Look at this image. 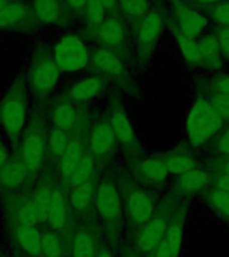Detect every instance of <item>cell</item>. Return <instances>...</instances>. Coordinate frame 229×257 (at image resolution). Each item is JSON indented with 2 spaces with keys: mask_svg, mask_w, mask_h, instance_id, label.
I'll list each match as a JSON object with an SVG mask.
<instances>
[{
  "mask_svg": "<svg viewBox=\"0 0 229 257\" xmlns=\"http://www.w3.org/2000/svg\"><path fill=\"white\" fill-rule=\"evenodd\" d=\"M95 212L111 244H117L124 226V210L120 190L110 176L96 182Z\"/></svg>",
  "mask_w": 229,
  "mask_h": 257,
  "instance_id": "1",
  "label": "cell"
},
{
  "mask_svg": "<svg viewBox=\"0 0 229 257\" xmlns=\"http://www.w3.org/2000/svg\"><path fill=\"white\" fill-rule=\"evenodd\" d=\"M27 116V87L23 78H16L0 100V123L11 140L18 146L23 133Z\"/></svg>",
  "mask_w": 229,
  "mask_h": 257,
  "instance_id": "2",
  "label": "cell"
},
{
  "mask_svg": "<svg viewBox=\"0 0 229 257\" xmlns=\"http://www.w3.org/2000/svg\"><path fill=\"white\" fill-rule=\"evenodd\" d=\"M224 123V118L208 99L198 98L193 103L186 119V134L194 148H200L216 134Z\"/></svg>",
  "mask_w": 229,
  "mask_h": 257,
  "instance_id": "3",
  "label": "cell"
},
{
  "mask_svg": "<svg viewBox=\"0 0 229 257\" xmlns=\"http://www.w3.org/2000/svg\"><path fill=\"white\" fill-rule=\"evenodd\" d=\"M59 68L46 44L34 48L28 70V86L38 98L51 94L59 79Z\"/></svg>",
  "mask_w": 229,
  "mask_h": 257,
  "instance_id": "4",
  "label": "cell"
},
{
  "mask_svg": "<svg viewBox=\"0 0 229 257\" xmlns=\"http://www.w3.org/2000/svg\"><path fill=\"white\" fill-rule=\"evenodd\" d=\"M47 130L44 120L35 116L22 133L18 154L31 174L39 173L43 168L47 149Z\"/></svg>",
  "mask_w": 229,
  "mask_h": 257,
  "instance_id": "5",
  "label": "cell"
},
{
  "mask_svg": "<svg viewBox=\"0 0 229 257\" xmlns=\"http://www.w3.org/2000/svg\"><path fill=\"white\" fill-rule=\"evenodd\" d=\"M52 56L60 72H76L87 67L90 52L87 46L78 35L67 34L56 44Z\"/></svg>",
  "mask_w": 229,
  "mask_h": 257,
  "instance_id": "6",
  "label": "cell"
},
{
  "mask_svg": "<svg viewBox=\"0 0 229 257\" xmlns=\"http://www.w3.org/2000/svg\"><path fill=\"white\" fill-rule=\"evenodd\" d=\"M126 226L132 234L144 226L156 212V202L149 193L142 189L132 188L125 192L124 198Z\"/></svg>",
  "mask_w": 229,
  "mask_h": 257,
  "instance_id": "7",
  "label": "cell"
},
{
  "mask_svg": "<svg viewBox=\"0 0 229 257\" xmlns=\"http://www.w3.org/2000/svg\"><path fill=\"white\" fill-rule=\"evenodd\" d=\"M102 245V230L96 222L88 220L74 225L70 257H96Z\"/></svg>",
  "mask_w": 229,
  "mask_h": 257,
  "instance_id": "8",
  "label": "cell"
},
{
  "mask_svg": "<svg viewBox=\"0 0 229 257\" xmlns=\"http://www.w3.org/2000/svg\"><path fill=\"white\" fill-rule=\"evenodd\" d=\"M38 26L28 0H11L0 10V31H31Z\"/></svg>",
  "mask_w": 229,
  "mask_h": 257,
  "instance_id": "9",
  "label": "cell"
},
{
  "mask_svg": "<svg viewBox=\"0 0 229 257\" xmlns=\"http://www.w3.org/2000/svg\"><path fill=\"white\" fill-rule=\"evenodd\" d=\"M169 221L170 218L165 213L154 212L152 218L134 234V245L137 250L149 257L152 256L161 241L165 238Z\"/></svg>",
  "mask_w": 229,
  "mask_h": 257,
  "instance_id": "10",
  "label": "cell"
},
{
  "mask_svg": "<svg viewBox=\"0 0 229 257\" xmlns=\"http://www.w3.org/2000/svg\"><path fill=\"white\" fill-rule=\"evenodd\" d=\"M6 216L12 226L34 225L42 226L43 214L32 196H18L6 202Z\"/></svg>",
  "mask_w": 229,
  "mask_h": 257,
  "instance_id": "11",
  "label": "cell"
},
{
  "mask_svg": "<svg viewBox=\"0 0 229 257\" xmlns=\"http://www.w3.org/2000/svg\"><path fill=\"white\" fill-rule=\"evenodd\" d=\"M95 188L94 178L67 190V201L74 218L88 221L94 218L95 212Z\"/></svg>",
  "mask_w": 229,
  "mask_h": 257,
  "instance_id": "12",
  "label": "cell"
},
{
  "mask_svg": "<svg viewBox=\"0 0 229 257\" xmlns=\"http://www.w3.org/2000/svg\"><path fill=\"white\" fill-rule=\"evenodd\" d=\"M118 141L108 118H102L96 122L88 134V150L96 162L107 161L116 152Z\"/></svg>",
  "mask_w": 229,
  "mask_h": 257,
  "instance_id": "13",
  "label": "cell"
},
{
  "mask_svg": "<svg viewBox=\"0 0 229 257\" xmlns=\"http://www.w3.org/2000/svg\"><path fill=\"white\" fill-rule=\"evenodd\" d=\"M28 3L38 24L64 26L71 16L63 0H28Z\"/></svg>",
  "mask_w": 229,
  "mask_h": 257,
  "instance_id": "14",
  "label": "cell"
},
{
  "mask_svg": "<svg viewBox=\"0 0 229 257\" xmlns=\"http://www.w3.org/2000/svg\"><path fill=\"white\" fill-rule=\"evenodd\" d=\"M162 26H164L162 16L156 11H149L140 20L137 30V44L141 55L148 56L152 54L162 32Z\"/></svg>",
  "mask_w": 229,
  "mask_h": 257,
  "instance_id": "15",
  "label": "cell"
},
{
  "mask_svg": "<svg viewBox=\"0 0 229 257\" xmlns=\"http://www.w3.org/2000/svg\"><path fill=\"white\" fill-rule=\"evenodd\" d=\"M92 38L99 43L100 47L108 48L112 51L121 50L126 46V30L117 14L107 15V18L96 28Z\"/></svg>",
  "mask_w": 229,
  "mask_h": 257,
  "instance_id": "16",
  "label": "cell"
},
{
  "mask_svg": "<svg viewBox=\"0 0 229 257\" xmlns=\"http://www.w3.org/2000/svg\"><path fill=\"white\" fill-rule=\"evenodd\" d=\"M106 79H107L106 76L99 75V74L83 78L70 86L63 92L62 98L72 104L84 103V102L99 95L106 84Z\"/></svg>",
  "mask_w": 229,
  "mask_h": 257,
  "instance_id": "17",
  "label": "cell"
},
{
  "mask_svg": "<svg viewBox=\"0 0 229 257\" xmlns=\"http://www.w3.org/2000/svg\"><path fill=\"white\" fill-rule=\"evenodd\" d=\"M88 149V138L84 136V130L80 128L79 132L72 134L68 141L67 148L64 152L63 157L60 158L59 164V176L60 182H63L71 173V170L75 168V165L80 161V158L84 156V153Z\"/></svg>",
  "mask_w": 229,
  "mask_h": 257,
  "instance_id": "18",
  "label": "cell"
},
{
  "mask_svg": "<svg viewBox=\"0 0 229 257\" xmlns=\"http://www.w3.org/2000/svg\"><path fill=\"white\" fill-rule=\"evenodd\" d=\"M51 122L52 126L68 133L70 136L79 132L83 126V120L80 118L79 112L72 103L60 98L51 108Z\"/></svg>",
  "mask_w": 229,
  "mask_h": 257,
  "instance_id": "19",
  "label": "cell"
},
{
  "mask_svg": "<svg viewBox=\"0 0 229 257\" xmlns=\"http://www.w3.org/2000/svg\"><path fill=\"white\" fill-rule=\"evenodd\" d=\"M108 120H110V124H111L112 130H114L117 141L121 145H124L125 148H134L137 144L134 128H133V124L129 119L128 114L125 111L124 106L118 100H114L110 104Z\"/></svg>",
  "mask_w": 229,
  "mask_h": 257,
  "instance_id": "20",
  "label": "cell"
},
{
  "mask_svg": "<svg viewBox=\"0 0 229 257\" xmlns=\"http://www.w3.org/2000/svg\"><path fill=\"white\" fill-rule=\"evenodd\" d=\"M31 173L19 154L10 157V160L0 168V189L4 192L19 190Z\"/></svg>",
  "mask_w": 229,
  "mask_h": 257,
  "instance_id": "21",
  "label": "cell"
},
{
  "mask_svg": "<svg viewBox=\"0 0 229 257\" xmlns=\"http://www.w3.org/2000/svg\"><path fill=\"white\" fill-rule=\"evenodd\" d=\"M174 12L178 20V31L185 36L196 39L208 26V19L198 12L193 11L180 0H173Z\"/></svg>",
  "mask_w": 229,
  "mask_h": 257,
  "instance_id": "22",
  "label": "cell"
},
{
  "mask_svg": "<svg viewBox=\"0 0 229 257\" xmlns=\"http://www.w3.org/2000/svg\"><path fill=\"white\" fill-rule=\"evenodd\" d=\"M92 70L103 76H121L124 74V62L116 54V51L104 47H96L90 54V62Z\"/></svg>",
  "mask_w": 229,
  "mask_h": 257,
  "instance_id": "23",
  "label": "cell"
},
{
  "mask_svg": "<svg viewBox=\"0 0 229 257\" xmlns=\"http://www.w3.org/2000/svg\"><path fill=\"white\" fill-rule=\"evenodd\" d=\"M14 238L18 248L24 256L43 257L42 256V236L40 226L34 225H16L12 226Z\"/></svg>",
  "mask_w": 229,
  "mask_h": 257,
  "instance_id": "24",
  "label": "cell"
},
{
  "mask_svg": "<svg viewBox=\"0 0 229 257\" xmlns=\"http://www.w3.org/2000/svg\"><path fill=\"white\" fill-rule=\"evenodd\" d=\"M40 236H42V256L70 257L71 234H64L52 230L47 226H40Z\"/></svg>",
  "mask_w": 229,
  "mask_h": 257,
  "instance_id": "25",
  "label": "cell"
},
{
  "mask_svg": "<svg viewBox=\"0 0 229 257\" xmlns=\"http://www.w3.org/2000/svg\"><path fill=\"white\" fill-rule=\"evenodd\" d=\"M96 164L98 162H96V160L91 154V152L87 149V152L84 153V156L75 165V168L72 169L67 178L63 182H60V184L63 185V188L66 190H70V189L75 188L78 185L83 184L86 181L91 180V178H94Z\"/></svg>",
  "mask_w": 229,
  "mask_h": 257,
  "instance_id": "26",
  "label": "cell"
},
{
  "mask_svg": "<svg viewBox=\"0 0 229 257\" xmlns=\"http://www.w3.org/2000/svg\"><path fill=\"white\" fill-rule=\"evenodd\" d=\"M70 134L60 128L51 126L47 130V149H46V160H54L59 164L60 158L63 157L66 148H67Z\"/></svg>",
  "mask_w": 229,
  "mask_h": 257,
  "instance_id": "27",
  "label": "cell"
},
{
  "mask_svg": "<svg viewBox=\"0 0 229 257\" xmlns=\"http://www.w3.org/2000/svg\"><path fill=\"white\" fill-rule=\"evenodd\" d=\"M210 177L206 172L198 168H194L189 172L180 174L177 180L176 188L181 193H196L208 185Z\"/></svg>",
  "mask_w": 229,
  "mask_h": 257,
  "instance_id": "28",
  "label": "cell"
},
{
  "mask_svg": "<svg viewBox=\"0 0 229 257\" xmlns=\"http://www.w3.org/2000/svg\"><path fill=\"white\" fill-rule=\"evenodd\" d=\"M107 12L104 10L99 0H87L86 6H84L83 11H82V18L86 22L87 26V32L88 35L91 36L95 34L96 28L99 27L100 23L107 18Z\"/></svg>",
  "mask_w": 229,
  "mask_h": 257,
  "instance_id": "29",
  "label": "cell"
},
{
  "mask_svg": "<svg viewBox=\"0 0 229 257\" xmlns=\"http://www.w3.org/2000/svg\"><path fill=\"white\" fill-rule=\"evenodd\" d=\"M184 217L182 216H174L170 218L166 229V234H165V240L172 248L173 253L177 257L180 256L181 248H182V241H184Z\"/></svg>",
  "mask_w": 229,
  "mask_h": 257,
  "instance_id": "30",
  "label": "cell"
},
{
  "mask_svg": "<svg viewBox=\"0 0 229 257\" xmlns=\"http://www.w3.org/2000/svg\"><path fill=\"white\" fill-rule=\"evenodd\" d=\"M140 173L150 182L160 184L168 177L169 172L165 161L160 158H148L141 162Z\"/></svg>",
  "mask_w": 229,
  "mask_h": 257,
  "instance_id": "31",
  "label": "cell"
},
{
  "mask_svg": "<svg viewBox=\"0 0 229 257\" xmlns=\"http://www.w3.org/2000/svg\"><path fill=\"white\" fill-rule=\"evenodd\" d=\"M174 36H176L177 43H178V47H180L182 55L189 63L193 64H200L202 63V56H201L200 46H198V42L193 38H189V36L182 35L180 31L174 32Z\"/></svg>",
  "mask_w": 229,
  "mask_h": 257,
  "instance_id": "32",
  "label": "cell"
},
{
  "mask_svg": "<svg viewBox=\"0 0 229 257\" xmlns=\"http://www.w3.org/2000/svg\"><path fill=\"white\" fill-rule=\"evenodd\" d=\"M202 63L209 66H218L221 63L220 44L216 36H205L198 42Z\"/></svg>",
  "mask_w": 229,
  "mask_h": 257,
  "instance_id": "33",
  "label": "cell"
},
{
  "mask_svg": "<svg viewBox=\"0 0 229 257\" xmlns=\"http://www.w3.org/2000/svg\"><path fill=\"white\" fill-rule=\"evenodd\" d=\"M165 164H166L169 173L178 174V176L197 168L196 161L193 160L192 157L186 156V154H173V156H169L165 160Z\"/></svg>",
  "mask_w": 229,
  "mask_h": 257,
  "instance_id": "34",
  "label": "cell"
},
{
  "mask_svg": "<svg viewBox=\"0 0 229 257\" xmlns=\"http://www.w3.org/2000/svg\"><path fill=\"white\" fill-rule=\"evenodd\" d=\"M208 202L210 208L218 214V216L229 222V193L214 189L210 192L208 197Z\"/></svg>",
  "mask_w": 229,
  "mask_h": 257,
  "instance_id": "35",
  "label": "cell"
},
{
  "mask_svg": "<svg viewBox=\"0 0 229 257\" xmlns=\"http://www.w3.org/2000/svg\"><path fill=\"white\" fill-rule=\"evenodd\" d=\"M118 10L129 18L142 19L149 12L148 0H118Z\"/></svg>",
  "mask_w": 229,
  "mask_h": 257,
  "instance_id": "36",
  "label": "cell"
},
{
  "mask_svg": "<svg viewBox=\"0 0 229 257\" xmlns=\"http://www.w3.org/2000/svg\"><path fill=\"white\" fill-rule=\"evenodd\" d=\"M209 102L212 103V106L216 108L217 111L220 112L222 118H229V95L216 94L209 99Z\"/></svg>",
  "mask_w": 229,
  "mask_h": 257,
  "instance_id": "37",
  "label": "cell"
},
{
  "mask_svg": "<svg viewBox=\"0 0 229 257\" xmlns=\"http://www.w3.org/2000/svg\"><path fill=\"white\" fill-rule=\"evenodd\" d=\"M212 15L217 23L224 27H229V3H221L216 6Z\"/></svg>",
  "mask_w": 229,
  "mask_h": 257,
  "instance_id": "38",
  "label": "cell"
},
{
  "mask_svg": "<svg viewBox=\"0 0 229 257\" xmlns=\"http://www.w3.org/2000/svg\"><path fill=\"white\" fill-rule=\"evenodd\" d=\"M213 90L216 91V94L229 95V75L218 76V78L213 82Z\"/></svg>",
  "mask_w": 229,
  "mask_h": 257,
  "instance_id": "39",
  "label": "cell"
},
{
  "mask_svg": "<svg viewBox=\"0 0 229 257\" xmlns=\"http://www.w3.org/2000/svg\"><path fill=\"white\" fill-rule=\"evenodd\" d=\"M64 6L71 15H82L87 0H63Z\"/></svg>",
  "mask_w": 229,
  "mask_h": 257,
  "instance_id": "40",
  "label": "cell"
},
{
  "mask_svg": "<svg viewBox=\"0 0 229 257\" xmlns=\"http://www.w3.org/2000/svg\"><path fill=\"white\" fill-rule=\"evenodd\" d=\"M216 150L222 156H229V127L217 140Z\"/></svg>",
  "mask_w": 229,
  "mask_h": 257,
  "instance_id": "41",
  "label": "cell"
},
{
  "mask_svg": "<svg viewBox=\"0 0 229 257\" xmlns=\"http://www.w3.org/2000/svg\"><path fill=\"white\" fill-rule=\"evenodd\" d=\"M218 44L220 50L229 58V27H224L218 34Z\"/></svg>",
  "mask_w": 229,
  "mask_h": 257,
  "instance_id": "42",
  "label": "cell"
},
{
  "mask_svg": "<svg viewBox=\"0 0 229 257\" xmlns=\"http://www.w3.org/2000/svg\"><path fill=\"white\" fill-rule=\"evenodd\" d=\"M150 257H177V256L173 253L172 248L169 246V244L164 238V240L161 241V244L158 245V248L154 250V253H153Z\"/></svg>",
  "mask_w": 229,
  "mask_h": 257,
  "instance_id": "43",
  "label": "cell"
},
{
  "mask_svg": "<svg viewBox=\"0 0 229 257\" xmlns=\"http://www.w3.org/2000/svg\"><path fill=\"white\" fill-rule=\"evenodd\" d=\"M214 186L218 190H222V192L229 193V176L228 174H222L221 173L220 176L216 177L214 180Z\"/></svg>",
  "mask_w": 229,
  "mask_h": 257,
  "instance_id": "44",
  "label": "cell"
},
{
  "mask_svg": "<svg viewBox=\"0 0 229 257\" xmlns=\"http://www.w3.org/2000/svg\"><path fill=\"white\" fill-rule=\"evenodd\" d=\"M99 2L102 3V6H103L108 15L117 14V10H118V0H99Z\"/></svg>",
  "mask_w": 229,
  "mask_h": 257,
  "instance_id": "45",
  "label": "cell"
},
{
  "mask_svg": "<svg viewBox=\"0 0 229 257\" xmlns=\"http://www.w3.org/2000/svg\"><path fill=\"white\" fill-rule=\"evenodd\" d=\"M10 157H11V154H10V152H8L7 146L4 145L3 141L0 140V168H2V166H3L8 160H10Z\"/></svg>",
  "mask_w": 229,
  "mask_h": 257,
  "instance_id": "46",
  "label": "cell"
},
{
  "mask_svg": "<svg viewBox=\"0 0 229 257\" xmlns=\"http://www.w3.org/2000/svg\"><path fill=\"white\" fill-rule=\"evenodd\" d=\"M120 257H141V256H140V252H138L136 248H129V246H125V248L121 249Z\"/></svg>",
  "mask_w": 229,
  "mask_h": 257,
  "instance_id": "47",
  "label": "cell"
},
{
  "mask_svg": "<svg viewBox=\"0 0 229 257\" xmlns=\"http://www.w3.org/2000/svg\"><path fill=\"white\" fill-rule=\"evenodd\" d=\"M96 257H116L114 252H112V249L108 246V245H102V248L99 249V252L96 254Z\"/></svg>",
  "mask_w": 229,
  "mask_h": 257,
  "instance_id": "48",
  "label": "cell"
},
{
  "mask_svg": "<svg viewBox=\"0 0 229 257\" xmlns=\"http://www.w3.org/2000/svg\"><path fill=\"white\" fill-rule=\"evenodd\" d=\"M197 2L201 4H217V3H221L222 0H197Z\"/></svg>",
  "mask_w": 229,
  "mask_h": 257,
  "instance_id": "49",
  "label": "cell"
},
{
  "mask_svg": "<svg viewBox=\"0 0 229 257\" xmlns=\"http://www.w3.org/2000/svg\"><path fill=\"white\" fill-rule=\"evenodd\" d=\"M222 174H228L229 176V160L225 161V164L222 165Z\"/></svg>",
  "mask_w": 229,
  "mask_h": 257,
  "instance_id": "50",
  "label": "cell"
},
{
  "mask_svg": "<svg viewBox=\"0 0 229 257\" xmlns=\"http://www.w3.org/2000/svg\"><path fill=\"white\" fill-rule=\"evenodd\" d=\"M10 2H11V0H0V10H2L6 4L10 3Z\"/></svg>",
  "mask_w": 229,
  "mask_h": 257,
  "instance_id": "51",
  "label": "cell"
},
{
  "mask_svg": "<svg viewBox=\"0 0 229 257\" xmlns=\"http://www.w3.org/2000/svg\"><path fill=\"white\" fill-rule=\"evenodd\" d=\"M0 257H6V256H3V254H0Z\"/></svg>",
  "mask_w": 229,
  "mask_h": 257,
  "instance_id": "52",
  "label": "cell"
}]
</instances>
